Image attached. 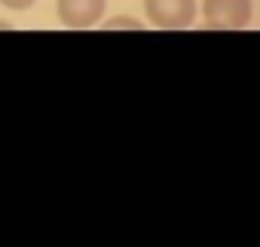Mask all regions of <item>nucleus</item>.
I'll return each mask as SVG.
<instances>
[{
    "label": "nucleus",
    "instance_id": "1",
    "mask_svg": "<svg viewBox=\"0 0 260 247\" xmlns=\"http://www.w3.org/2000/svg\"><path fill=\"white\" fill-rule=\"evenodd\" d=\"M202 19L214 31H242L251 25V0H202Z\"/></svg>",
    "mask_w": 260,
    "mask_h": 247
},
{
    "label": "nucleus",
    "instance_id": "2",
    "mask_svg": "<svg viewBox=\"0 0 260 247\" xmlns=\"http://www.w3.org/2000/svg\"><path fill=\"white\" fill-rule=\"evenodd\" d=\"M144 13L162 31H184L196 22V0H144Z\"/></svg>",
    "mask_w": 260,
    "mask_h": 247
},
{
    "label": "nucleus",
    "instance_id": "3",
    "mask_svg": "<svg viewBox=\"0 0 260 247\" xmlns=\"http://www.w3.org/2000/svg\"><path fill=\"white\" fill-rule=\"evenodd\" d=\"M104 4H107V0H58L55 13H58V19H61L64 28L86 31V28H95L101 22Z\"/></svg>",
    "mask_w": 260,
    "mask_h": 247
},
{
    "label": "nucleus",
    "instance_id": "4",
    "mask_svg": "<svg viewBox=\"0 0 260 247\" xmlns=\"http://www.w3.org/2000/svg\"><path fill=\"white\" fill-rule=\"evenodd\" d=\"M7 10H13V13H22V10H28V7H34V0H0Z\"/></svg>",
    "mask_w": 260,
    "mask_h": 247
}]
</instances>
